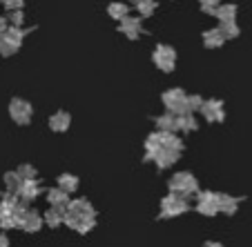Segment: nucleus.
<instances>
[{"mask_svg": "<svg viewBox=\"0 0 252 247\" xmlns=\"http://www.w3.org/2000/svg\"><path fill=\"white\" fill-rule=\"evenodd\" d=\"M69 125H71V116L67 114V111H56V114L49 116V129H52V132L63 134L69 129Z\"/></svg>", "mask_w": 252, "mask_h": 247, "instance_id": "nucleus-14", "label": "nucleus"}, {"mask_svg": "<svg viewBox=\"0 0 252 247\" xmlns=\"http://www.w3.org/2000/svg\"><path fill=\"white\" fill-rule=\"evenodd\" d=\"M43 219H45V225H49V227H61L65 223V212L56 207H49L43 214Z\"/></svg>", "mask_w": 252, "mask_h": 247, "instance_id": "nucleus-20", "label": "nucleus"}, {"mask_svg": "<svg viewBox=\"0 0 252 247\" xmlns=\"http://www.w3.org/2000/svg\"><path fill=\"white\" fill-rule=\"evenodd\" d=\"M196 212L201 216H212L219 214V194H214V192H199L196 194Z\"/></svg>", "mask_w": 252, "mask_h": 247, "instance_id": "nucleus-5", "label": "nucleus"}, {"mask_svg": "<svg viewBox=\"0 0 252 247\" xmlns=\"http://www.w3.org/2000/svg\"><path fill=\"white\" fill-rule=\"evenodd\" d=\"M221 33L225 36V40H232V38H239V33H241V29H239L237 23H221L219 25Z\"/></svg>", "mask_w": 252, "mask_h": 247, "instance_id": "nucleus-27", "label": "nucleus"}, {"mask_svg": "<svg viewBox=\"0 0 252 247\" xmlns=\"http://www.w3.org/2000/svg\"><path fill=\"white\" fill-rule=\"evenodd\" d=\"M0 247H9V241H7V236H0Z\"/></svg>", "mask_w": 252, "mask_h": 247, "instance_id": "nucleus-34", "label": "nucleus"}, {"mask_svg": "<svg viewBox=\"0 0 252 247\" xmlns=\"http://www.w3.org/2000/svg\"><path fill=\"white\" fill-rule=\"evenodd\" d=\"M190 209V203H188L186 196L181 194H167L165 198L161 200V219H176V216L186 214Z\"/></svg>", "mask_w": 252, "mask_h": 247, "instance_id": "nucleus-2", "label": "nucleus"}, {"mask_svg": "<svg viewBox=\"0 0 252 247\" xmlns=\"http://www.w3.org/2000/svg\"><path fill=\"white\" fill-rule=\"evenodd\" d=\"M107 14L121 23V20H125L129 16V7L125 2H112V5H107Z\"/></svg>", "mask_w": 252, "mask_h": 247, "instance_id": "nucleus-24", "label": "nucleus"}, {"mask_svg": "<svg viewBox=\"0 0 252 247\" xmlns=\"http://www.w3.org/2000/svg\"><path fill=\"white\" fill-rule=\"evenodd\" d=\"M16 171L20 174V178H23V181H36V169H33L32 165H20Z\"/></svg>", "mask_w": 252, "mask_h": 247, "instance_id": "nucleus-30", "label": "nucleus"}, {"mask_svg": "<svg viewBox=\"0 0 252 247\" xmlns=\"http://www.w3.org/2000/svg\"><path fill=\"white\" fill-rule=\"evenodd\" d=\"M223 43H225V36L221 33L219 27L208 29V31L203 33V45H205L208 49H217V47H221Z\"/></svg>", "mask_w": 252, "mask_h": 247, "instance_id": "nucleus-16", "label": "nucleus"}, {"mask_svg": "<svg viewBox=\"0 0 252 247\" xmlns=\"http://www.w3.org/2000/svg\"><path fill=\"white\" fill-rule=\"evenodd\" d=\"M157 127H158V132L174 134L176 132V116L172 114V111H167V114H161L157 118Z\"/></svg>", "mask_w": 252, "mask_h": 247, "instance_id": "nucleus-21", "label": "nucleus"}, {"mask_svg": "<svg viewBox=\"0 0 252 247\" xmlns=\"http://www.w3.org/2000/svg\"><path fill=\"white\" fill-rule=\"evenodd\" d=\"M65 225L67 227H71V229H76L78 234H87V232L94 229L96 216H78V214H74V212L67 209L65 212Z\"/></svg>", "mask_w": 252, "mask_h": 247, "instance_id": "nucleus-6", "label": "nucleus"}, {"mask_svg": "<svg viewBox=\"0 0 252 247\" xmlns=\"http://www.w3.org/2000/svg\"><path fill=\"white\" fill-rule=\"evenodd\" d=\"M161 100H163V105L167 107V111H172L174 116H183V114H188V107H186L188 94H186L183 89H179V87H172V89L163 91Z\"/></svg>", "mask_w": 252, "mask_h": 247, "instance_id": "nucleus-3", "label": "nucleus"}, {"mask_svg": "<svg viewBox=\"0 0 252 247\" xmlns=\"http://www.w3.org/2000/svg\"><path fill=\"white\" fill-rule=\"evenodd\" d=\"M119 31H121V33H125V38L136 40L138 36L143 33V23H141V18H134V16H127L125 20H121Z\"/></svg>", "mask_w": 252, "mask_h": 247, "instance_id": "nucleus-10", "label": "nucleus"}, {"mask_svg": "<svg viewBox=\"0 0 252 247\" xmlns=\"http://www.w3.org/2000/svg\"><path fill=\"white\" fill-rule=\"evenodd\" d=\"M9 114H11V118H14L18 125H27L29 120H32L33 110H32V105H29L27 100L14 98V100H11V105H9Z\"/></svg>", "mask_w": 252, "mask_h": 247, "instance_id": "nucleus-8", "label": "nucleus"}, {"mask_svg": "<svg viewBox=\"0 0 252 247\" xmlns=\"http://www.w3.org/2000/svg\"><path fill=\"white\" fill-rule=\"evenodd\" d=\"M214 16L219 18V23H234V18H237V5H230V2L219 5V9H217Z\"/></svg>", "mask_w": 252, "mask_h": 247, "instance_id": "nucleus-22", "label": "nucleus"}, {"mask_svg": "<svg viewBox=\"0 0 252 247\" xmlns=\"http://www.w3.org/2000/svg\"><path fill=\"white\" fill-rule=\"evenodd\" d=\"M47 200L52 207L56 209H63V212H67V207H69V194H67L65 190H61V187H52V190L47 192Z\"/></svg>", "mask_w": 252, "mask_h": 247, "instance_id": "nucleus-12", "label": "nucleus"}, {"mask_svg": "<svg viewBox=\"0 0 252 247\" xmlns=\"http://www.w3.org/2000/svg\"><path fill=\"white\" fill-rule=\"evenodd\" d=\"M152 60L161 72L170 74V72H174V67H176V52L170 45H158L152 54Z\"/></svg>", "mask_w": 252, "mask_h": 247, "instance_id": "nucleus-4", "label": "nucleus"}, {"mask_svg": "<svg viewBox=\"0 0 252 247\" xmlns=\"http://www.w3.org/2000/svg\"><path fill=\"white\" fill-rule=\"evenodd\" d=\"M69 212H74V214H78V216H96V212H94V207H92V203L87 198H76V200H71L69 203Z\"/></svg>", "mask_w": 252, "mask_h": 247, "instance_id": "nucleus-17", "label": "nucleus"}, {"mask_svg": "<svg viewBox=\"0 0 252 247\" xmlns=\"http://www.w3.org/2000/svg\"><path fill=\"white\" fill-rule=\"evenodd\" d=\"M199 5H201V9L205 11V14H217V9H219V5H221V0H199Z\"/></svg>", "mask_w": 252, "mask_h": 247, "instance_id": "nucleus-29", "label": "nucleus"}, {"mask_svg": "<svg viewBox=\"0 0 252 247\" xmlns=\"http://www.w3.org/2000/svg\"><path fill=\"white\" fill-rule=\"evenodd\" d=\"M23 2L25 0H2L5 9H9V11H20L23 9Z\"/></svg>", "mask_w": 252, "mask_h": 247, "instance_id": "nucleus-32", "label": "nucleus"}, {"mask_svg": "<svg viewBox=\"0 0 252 247\" xmlns=\"http://www.w3.org/2000/svg\"><path fill=\"white\" fill-rule=\"evenodd\" d=\"M134 7H136L138 16L150 18V16L157 11V0H136V2H134Z\"/></svg>", "mask_w": 252, "mask_h": 247, "instance_id": "nucleus-25", "label": "nucleus"}, {"mask_svg": "<svg viewBox=\"0 0 252 247\" xmlns=\"http://www.w3.org/2000/svg\"><path fill=\"white\" fill-rule=\"evenodd\" d=\"M239 203H241V198H239V196L219 194V212H223V214L232 216L234 212H237V209H239Z\"/></svg>", "mask_w": 252, "mask_h": 247, "instance_id": "nucleus-15", "label": "nucleus"}, {"mask_svg": "<svg viewBox=\"0 0 252 247\" xmlns=\"http://www.w3.org/2000/svg\"><path fill=\"white\" fill-rule=\"evenodd\" d=\"M203 247H223V245H221V243H217V241H208Z\"/></svg>", "mask_w": 252, "mask_h": 247, "instance_id": "nucleus-33", "label": "nucleus"}, {"mask_svg": "<svg viewBox=\"0 0 252 247\" xmlns=\"http://www.w3.org/2000/svg\"><path fill=\"white\" fill-rule=\"evenodd\" d=\"M56 187L65 190L67 194H71V192H76V190H78V178H76L74 174H61V176H58Z\"/></svg>", "mask_w": 252, "mask_h": 247, "instance_id": "nucleus-23", "label": "nucleus"}, {"mask_svg": "<svg viewBox=\"0 0 252 247\" xmlns=\"http://www.w3.org/2000/svg\"><path fill=\"white\" fill-rule=\"evenodd\" d=\"M203 103H205V100L201 98V96H196V94L188 96V100H186L188 114H196V111H201V107H203Z\"/></svg>", "mask_w": 252, "mask_h": 247, "instance_id": "nucleus-28", "label": "nucleus"}, {"mask_svg": "<svg viewBox=\"0 0 252 247\" xmlns=\"http://www.w3.org/2000/svg\"><path fill=\"white\" fill-rule=\"evenodd\" d=\"M167 187H170L172 194H181L186 198L199 192V183H196V178L190 171H176L170 181H167Z\"/></svg>", "mask_w": 252, "mask_h": 247, "instance_id": "nucleus-1", "label": "nucleus"}, {"mask_svg": "<svg viewBox=\"0 0 252 247\" xmlns=\"http://www.w3.org/2000/svg\"><path fill=\"white\" fill-rule=\"evenodd\" d=\"M40 183L38 181H25L23 187L18 190V198L23 200V203H32L33 198H38L40 196Z\"/></svg>", "mask_w": 252, "mask_h": 247, "instance_id": "nucleus-13", "label": "nucleus"}, {"mask_svg": "<svg viewBox=\"0 0 252 247\" xmlns=\"http://www.w3.org/2000/svg\"><path fill=\"white\" fill-rule=\"evenodd\" d=\"M199 127L196 123V116L194 114H183V116H176V132L181 134H190Z\"/></svg>", "mask_w": 252, "mask_h": 247, "instance_id": "nucleus-18", "label": "nucleus"}, {"mask_svg": "<svg viewBox=\"0 0 252 247\" xmlns=\"http://www.w3.org/2000/svg\"><path fill=\"white\" fill-rule=\"evenodd\" d=\"M199 114L203 116V118L208 120V123H221V120L225 118L223 103H221L219 98H210V100H205Z\"/></svg>", "mask_w": 252, "mask_h": 247, "instance_id": "nucleus-7", "label": "nucleus"}, {"mask_svg": "<svg viewBox=\"0 0 252 247\" xmlns=\"http://www.w3.org/2000/svg\"><path fill=\"white\" fill-rule=\"evenodd\" d=\"M163 149V132H152L145 138V161H152L158 156V152Z\"/></svg>", "mask_w": 252, "mask_h": 247, "instance_id": "nucleus-11", "label": "nucleus"}, {"mask_svg": "<svg viewBox=\"0 0 252 247\" xmlns=\"http://www.w3.org/2000/svg\"><path fill=\"white\" fill-rule=\"evenodd\" d=\"M179 156H181V154H179V152H172V149H165V147H163L161 152H158V156L154 158V163H157V167H161V169H165V167L174 165V163L179 161Z\"/></svg>", "mask_w": 252, "mask_h": 247, "instance_id": "nucleus-19", "label": "nucleus"}, {"mask_svg": "<svg viewBox=\"0 0 252 247\" xmlns=\"http://www.w3.org/2000/svg\"><path fill=\"white\" fill-rule=\"evenodd\" d=\"M23 178H20V174L18 171H9V174L5 176V185H7V190L9 192H16V194H18V190L20 187H23Z\"/></svg>", "mask_w": 252, "mask_h": 247, "instance_id": "nucleus-26", "label": "nucleus"}, {"mask_svg": "<svg viewBox=\"0 0 252 247\" xmlns=\"http://www.w3.org/2000/svg\"><path fill=\"white\" fill-rule=\"evenodd\" d=\"M9 23H11V27H23V23H25V14H23V9H20V11H11Z\"/></svg>", "mask_w": 252, "mask_h": 247, "instance_id": "nucleus-31", "label": "nucleus"}, {"mask_svg": "<svg viewBox=\"0 0 252 247\" xmlns=\"http://www.w3.org/2000/svg\"><path fill=\"white\" fill-rule=\"evenodd\" d=\"M43 225H45L43 214H38V212H36V209H32V207L25 209L23 219H20V227H23L25 232H38Z\"/></svg>", "mask_w": 252, "mask_h": 247, "instance_id": "nucleus-9", "label": "nucleus"}]
</instances>
